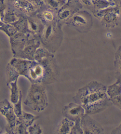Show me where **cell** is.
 I'll list each match as a JSON object with an SVG mask.
<instances>
[{
	"mask_svg": "<svg viewBox=\"0 0 121 134\" xmlns=\"http://www.w3.org/2000/svg\"><path fill=\"white\" fill-rule=\"evenodd\" d=\"M108 1H112V0H108Z\"/></svg>",
	"mask_w": 121,
	"mask_h": 134,
	"instance_id": "cell-31",
	"label": "cell"
},
{
	"mask_svg": "<svg viewBox=\"0 0 121 134\" xmlns=\"http://www.w3.org/2000/svg\"><path fill=\"white\" fill-rule=\"evenodd\" d=\"M56 27L54 24L49 23L42 31V41L46 44V42H51L55 36L56 33Z\"/></svg>",
	"mask_w": 121,
	"mask_h": 134,
	"instance_id": "cell-11",
	"label": "cell"
},
{
	"mask_svg": "<svg viewBox=\"0 0 121 134\" xmlns=\"http://www.w3.org/2000/svg\"><path fill=\"white\" fill-rule=\"evenodd\" d=\"M21 99H22V94L21 93L19 101H18L16 103L14 104V112L17 116L18 119L21 118L22 115V113H23V111H22V109H21Z\"/></svg>",
	"mask_w": 121,
	"mask_h": 134,
	"instance_id": "cell-24",
	"label": "cell"
},
{
	"mask_svg": "<svg viewBox=\"0 0 121 134\" xmlns=\"http://www.w3.org/2000/svg\"><path fill=\"white\" fill-rule=\"evenodd\" d=\"M17 80L18 79L14 80L7 84L11 91L10 95V100L11 102L13 104H15L19 101L20 94H21V90H19L17 86Z\"/></svg>",
	"mask_w": 121,
	"mask_h": 134,
	"instance_id": "cell-12",
	"label": "cell"
},
{
	"mask_svg": "<svg viewBox=\"0 0 121 134\" xmlns=\"http://www.w3.org/2000/svg\"><path fill=\"white\" fill-rule=\"evenodd\" d=\"M0 113L7 121L6 131L8 133H15V129L18 124V118L15 115L14 107L7 99L0 102Z\"/></svg>",
	"mask_w": 121,
	"mask_h": 134,
	"instance_id": "cell-5",
	"label": "cell"
},
{
	"mask_svg": "<svg viewBox=\"0 0 121 134\" xmlns=\"http://www.w3.org/2000/svg\"><path fill=\"white\" fill-rule=\"evenodd\" d=\"M89 17L85 13H78L73 15L69 19V25L77 28H83L88 26L89 23Z\"/></svg>",
	"mask_w": 121,
	"mask_h": 134,
	"instance_id": "cell-9",
	"label": "cell"
},
{
	"mask_svg": "<svg viewBox=\"0 0 121 134\" xmlns=\"http://www.w3.org/2000/svg\"><path fill=\"white\" fill-rule=\"evenodd\" d=\"M81 126L85 134L101 133L103 130L98 126L88 114L85 115L81 119Z\"/></svg>",
	"mask_w": 121,
	"mask_h": 134,
	"instance_id": "cell-7",
	"label": "cell"
},
{
	"mask_svg": "<svg viewBox=\"0 0 121 134\" xmlns=\"http://www.w3.org/2000/svg\"><path fill=\"white\" fill-rule=\"evenodd\" d=\"M75 124V122L73 120L68 119L67 118H65L62 120L59 129V133L61 134H69L70 133L71 129Z\"/></svg>",
	"mask_w": 121,
	"mask_h": 134,
	"instance_id": "cell-15",
	"label": "cell"
},
{
	"mask_svg": "<svg viewBox=\"0 0 121 134\" xmlns=\"http://www.w3.org/2000/svg\"><path fill=\"white\" fill-rule=\"evenodd\" d=\"M50 57L40 61H32L24 77L32 84H48L56 81V70L54 62Z\"/></svg>",
	"mask_w": 121,
	"mask_h": 134,
	"instance_id": "cell-2",
	"label": "cell"
},
{
	"mask_svg": "<svg viewBox=\"0 0 121 134\" xmlns=\"http://www.w3.org/2000/svg\"><path fill=\"white\" fill-rule=\"evenodd\" d=\"M110 100L112 103L121 110V94L110 98Z\"/></svg>",
	"mask_w": 121,
	"mask_h": 134,
	"instance_id": "cell-27",
	"label": "cell"
},
{
	"mask_svg": "<svg viewBox=\"0 0 121 134\" xmlns=\"http://www.w3.org/2000/svg\"><path fill=\"white\" fill-rule=\"evenodd\" d=\"M45 2L49 7L53 9H57L60 4L59 0H45Z\"/></svg>",
	"mask_w": 121,
	"mask_h": 134,
	"instance_id": "cell-28",
	"label": "cell"
},
{
	"mask_svg": "<svg viewBox=\"0 0 121 134\" xmlns=\"http://www.w3.org/2000/svg\"><path fill=\"white\" fill-rule=\"evenodd\" d=\"M73 99L75 103L83 107L88 115L101 112L111 102L107 94V87L96 80L79 89Z\"/></svg>",
	"mask_w": 121,
	"mask_h": 134,
	"instance_id": "cell-1",
	"label": "cell"
},
{
	"mask_svg": "<svg viewBox=\"0 0 121 134\" xmlns=\"http://www.w3.org/2000/svg\"><path fill=\"white\" fill-rule=\"evenodd\" d=\"M19 19V16L17 14L12 10H8L4 13L3 21L4 23L7 24H13Z\"/></svg>",
	"mask_w": 121,
	"mask_h": 134,
	"instance_id": "cell-19",
	"label": "cell"
},
{
	"mask_svg": "<svg viewBox=\"0 0 121 134\" xmlns=\"http://www.w3.org/2000/svg\"><path fill=\"white\" fill-rule=\"evenodd\" d=\"M73 15L72 11L68 8H62L58 13V18L59 20H64L68 19Z\"/></svg>",
	"mask_w": 121,
	"mask_h": 134,
	"instance_id": "cell-23",
	"label": "cell"
},
{
	"mask_svg": "<svg viewBox=\"0 0 121 134\" xmlns=\"http://www.w3.org/2000/svg\"><path fill=\"white\" fill-rule=\"evenodd\" d=\"M53 57V55L52 53L49 52L46 49L44 48H40L39 47L36 51H35L34 54V61H40L42 59L45 58Z\"/></svg>",
	"mask_w": 121,
	"mask_h": 134,
	"instance_id": "cell-18",
	"label": "cell"
},
{
	"mask_svg": "<svg viewBox=\"0 0 121 134\" xmlns=\"http://www.w3.org/2000/svg\"><path fill=\"white\" fill-rule=\"evenodd\" d=\"M28 133L30 134H40L42 133V129L38 124H35L33 126H30L28 129Z\"/></svg>",
	"mask_w": 121,
	"mask_h": 134,
	"instance_id": "cell-26",
	"label": "cell"
},
{
	"mask_svg": "<svg viewBox=\"0 0 121 134\" xmlns=\"http://www.w3.org/2000/svg\"><path fill=\"white\" fill-rule=\"evenodd\" d=\"M12 24L14 26L17 32L20 33H24L27 31L29 32L28 29V21L25 18L20 17L16 22Z\"/></svg>",
	"mask_w": 121,
	"mask_h": 134,
	"instance_id": "cell-17",
	"label": "cell"
},
{
	"mask_svg": "<svg viewBox=\"0 0 121 134\" xmlns=\"http://www.w3.org/2000/svg\"><path fill=\"white\" fill-rule=\"evenodd\" d=\"M81 119H78L76 120L75 121V124L74 126L73 127L72 129H71L70 133L71 134H75V133H78V134H82L84 133L83 131L81 128Z\"/></svg>",
	"mask_w": 121,
	"mask_h": 134,
	"instance_id": "cell-25",
	"label": "cell"
},
{
	"mask_svg": "<svg viewBox=\"0 0 121 134\" xmlns=\"http://www.w3.org/2000/svg\"><path fill=\"white\" fill-rule=\"evenodd\" d=\"M40 116H36L32 115L31 114L27 113L24 111H23L22 113V115L20 118H19V122H21V124H23L26 128H29V126H31L32 124L34 122L35 120L39 119Z\"/></svg>",
	"mask_w": 121,
	"mask_h": 134,
	"instance_id": "cell-16",
	"label": "cell"
},
{
	"mask_svg": "<svg viewBox=\"0 0 121 134\" xmlns=\"http://www.w3.org/2000/svg\"><path fill=\"white\" fill-rule=\"evenodd\" d=\"M13 6L17 10L25 13H30L35 11V7L27 0H10Z\"/></svg>",
	"mask_w": 121,
	"mask_h": 134,
	"instance_id": "cell-10",
	"label": "cell"
},
{
	"mask_svg": "<svg viewBox=\"0 0 121 134\" xmlns=\"http://www.w3.org/2000/svg\"><path fill=\"white\" fill-rule=\"evenodd\" d=\"M6 8V6L4 4V0H0V17L1 18L2 20H3L4 10H5Z\"/></svg>",
	"mask_w": 121,
	"mask_h": 134,
	"instance_id": "cell-29",
	"label": "cell"
},
{
	"mask_svg": "<svg viewBox=\"0 0 121 134\" xmlns=\"http://www.w3.org/2000/svg\"><path fill=\"white\" fill-rule=\"evenodd\" d=\"M24 104L29 108L38 112L45 110L48 106L45 87L41 84H32Z\"/></svg>",
	"mask_w": 121,
	"mask_h": 134,
	"instance_id": "cell-3",
	"label": "cell"
},
{
	"mask_svg": "<svg viewBox=\"0 0 121 134\" xmlns=\"http://www.w3.org/2000/svg\"><path fill=\"white\" fill-rule=\"evenodd\" d=\"M98 16L102 17L104 23L108 26H112L117 21L119 15V10L118 8H106L100 10Z\"/></svg>",
	"mask_w": 121,
	"mask_h": 134,
	"instance_id": "cell-8",
	"label": "cell"
},
{
	"mask_svg": "<svg viewBox=\"0 0 121 134\" xmlns=\"http://www.w3.org/2000/svg\"><path fill=\"white\" fill-rule=\"evenodd\" d=\"M112 133H121V124L118 128H116L112 132Z\"/></svg>",
	"mask_w": 121,
	"mask_h": 134,
	"instance_id": "cell-30",
	"label": "cell"
},
{
	"mask_svg": "<svg viewBox=\"0 0 121 134\" xmlns=\"http://www.w3.org/2000/svg\"><path fill=\"white\" fill-rule=\"evenodd\" d=\"M28 21V29L29 31L34 34H38L42 32L43 27L42 23L34 18H29Z\"/></svg>",
	"mask_w": 121,
	"mask_h": 134,
	"instance_id": "cell-13",
	"label": "cell"
},
{
	"mask_svg": "<svg viewBox=\"0 0 121 134\" xmlns=\"http://www.w3.org/2000/svg\"><path fill=\"white\" fill-rule=\"evenodd\" d=\"M32 61L19 58H14L11 60L6 68L8 77L7 84L18 79L20 75L25 76Z\"/></svg>",
	"mask_w": 121,
	"mask_h": 134,
	"instance_id": "cell-4",
	"label": "cell"
},
{
	"mask_svg": "<svg viewBox=\"0 0 121 134\" xmlns=\"http://www.w3.org/2000/svg\"><path fill=\"white\" fill-rule=\"evenodd\" d=\"M0 30L5 32L9 37H12L17 33V30L14 26L12 24H7L4 23L0 26Z\"/></svg>",
	"mask_w": 121,
	"mask_h": 134,
	"instance_id": "cell-20",
	"label": "cell"
},
{
	"mask_svg": "<svg viewBox=\"0 0 121 134\" xmlns=\"http://www.w3.org/2000/svg\"><path fill=\"white\" fill-rule=\"evenodd\" d=\"M0 133H1V131H0Z\"/></svg>",
	"mask_w": 121,
	"mask_h": 134,
	"instance_id": "cell-32",
	"label": "cell"
},
{
	"mask_svg": "<svg viewBox=\"0 0 121 134\" xmlns=\"http://www.w3.org/2000/svg\"><path fill=\"white\" fill-rule=\"evenodd\" d=\"M115 68L118 78H121V46L116 53Z\"/></svg>",
	"mask_w": 121,
	"mask_h": 134,
	"instance_id": "cell-22",
	"label": "cell"
},
{
	"mask_svg": "<svg viewBox=\"0 0 121 134\" xmlns=\"http://www.w3.org/2000/svg\"><path fill=\"white\" fill-rule=\"evenodd\" d=\"M40 18L46 23H51L54 20V14L50 10H45L41 13Z\"/></svg>",
	"mask_w": 121,
	"mask_h": 134,
	"instance_id": "cell-21",
	"label": "cell"
},
{
	"mask_svg": "<svg viewBox=\"0 0 121 134\" xmlns=\"http://www.w3.org/2000/svg\"><path fill=\"white\" fill-rule=\"evenodd\" d=\"M62 113L65 118L73 121L81 118L86 114V111L81 105L77 103H71L62 109Z\"/></svg>",
	"mask_w": 121,
	"mask_h": 134,
	"instance_id": "cell-6",
	"label": "cell"
},
{
	"mask_svg": "<svg viewBox=\"0 0 121 134\" xmlns=\"http://www.w3.org/2000/svg\"><path fill=\"white\" fill-rule=\"evenodd\" d=\"M107 94L109 98L121 94V78H118L115 83L107 87Z\"/></svg>",
	"mask_w": 121,
	"mask_h": 134,
	"instance_id": "cell-14",
	"label": "cell"
}]
</instances>
